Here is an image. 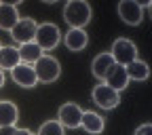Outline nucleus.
Returning a JSON list of instances; mask_svg holds the SVG:
<instances>
[{
    "label": "nucleus",
    "mask_w": 152,
    "mask_h": 135,
    "mask_svg": "<svg viewBox=\"0 0 152 135\" xmlns=\"http://www.w3.org/2000/svg\"><path fill=\"white\" fill-rule=\"evenodd\" d=\"M112 55V59L116 66H129L131 61L137 59V47L133 45L131 40H127V38H118V40L112 42V49L108 51Z\"/></svg>",
    "instance_id": "20e7f679"
},
{
    "label": "nucleus",
    "mask_w": 152,
    "mask_h": 135,
    "mask_svg": "<svg viewBox=\"0 0 152 135\" xmlns=\"http://www.w3.org/2000/svg\"><path fill=\"white\" fill-rule=\"evenodd\" d=\"M34 74H36V80L38 82H55L57 78H59V74H61V66L59 61L55 59L53 55H42L40 59H38L34 63Z\"/></svg>",
    "instance_id": "f03ea898"
},
{
    "label": "nucleus",
    "mask_w": 152,
    "mask_h": 135,
    "mask_svg": "<svg viewBox=\"0 0 152 135\" xmlns=\"http://www.w3.org/2000/svg\"><path fill=\"white\" fill-rule=\"evenodd\" d=\"M118 17L127 26H140L144 19V9L135 0H123V2H118Z\"/></svg>",
    "instance_id": "0eeeda50"
},
{
    "label": "nucleus",
    "mask_w": 152,
    "mask_h": 135,
    "mask_svg": "<svg viewBox=\"0 0 152 135\" xmlns=\"http://www.w3.org/2000/svg\"><path fill=\"white\" fill-rule=\"evenodd\" d=\"M36 135H64V127L57 120H47V123H42V127L38 129Z\"/></svg>",
    "instance_id": "6ab92c4d"
},
{
    "label": "nucleus",
    "mask_w": 152,
    "mask_h": 135,
    "mask_svg": "<svg viewBox=\"0 0 152 135\" xmlns=\"http://www.w3.org/2000/svg\"><path fill=\"white\" fill-rule=\"evenodd\" d=\"M61 40V32L59 28H57L55 23H40L36 28V34H34V42L38 45V49H40L42 53L47 51H53L57 45H59Z\"/></svg>",
    "instance_id": "7ed1b4c3"
},
{
    "label": "nucleus",
    "mask_w": 152,
    "mask_h": 135,
    "mask_svg": "<svg viewBox=\"0 0 152 135\" xmlns=\"http://www.w3.org/2000/svg\"><path fill=\"white\" fill-rule=\"evenodd\" d=\"M64 19L74 30H85V26L91 21V7L85 0H70L64 7Z\"/></svg>",
    "instance_id": "f257e3e1"
},
{
    "label": "nucleus",
    "mask_w": 152,
    "mask_h": 135,
    "mask_svg": "<svg viewBox=\"0 0 152 135\" xmlns=\"http://www.w3.org/2000/svg\"><path fill=\"white\" fill-rule=\"evenodd\" d=\"M15 127H0V135H13Z\"/></svg>",
    "instance_id": "412c9836"
},
{
    "label": "nucleus",
    "mask_w": 152,
    "mask_h": 135,
    "mask_svg": "<svg viewBox=\"0 0 152 135\" xmlns=\"http://www.w3.org/2000/svg\"><path fill=\"white\" fill-rule=\"evenodd\" d=\"M112 66H114L112 55H110V53H99V55L93 59V63H91V72H93V76H95L99 82H104V78L108 76V72H110Z\"/></svg>",
    "instance_id": "9b49d317"
},
{
    "label": "nucleus",
    "mask_w": 152,
    "mask_h": 135,
    "mask_svg": "<svg viewBox=\"0 0 152 135\" xmlns=\"http://www.w3.org/2000/svg\"><path fill=\"white\" fill-rule=\"evenodd\" d=\"M19 110L13 101H0V127H15Z\"/></svg>",
    "instance_id": "dca6fc26"
},
{
    "label": "nucleus",
    "mask_w": 152,
    "mask_h": 135,
    "mask_svg": "<svg viewBox=\"0 0 152 135\" xmlns=\"http://www.w3.org/2000/svg\"><path fill=\"white\" fill-rule=\"evenodd\" d=\"M125 72L129 76V80H146L148 76H150L148 63L146 61H140V59H135V61H131L129 66H125Z\"/></svg>",
    "instance_id": "f3484780"
},
{
    "label": "nucleus",
    "mask_w": 152,
    "mask_h": 135,
    "mask_svg": "<svg viewBox=\"0 0 152 135\" xmlns=\"http://www.w3.org/2000/svg\"><path fill=\"white\" fill-rule=\"evenodd\" d=\"M91 97H93V101L97 104L102 110H114L121 104V93H116L114 89H110L104 82H99L97 87L91 91Z\"/></svg>",
    "instance_id": "39448f33"
},
{
    "label": "nucleus",
    "mask_w": 152,
    "mask_h": 135,
    "mask_svg": "<svg viewBox=\"0 0 152 135\" xmlns=\"http://www.w3.org/2000/svg\"><path fill=\"white\" fill-rule=\"evenodd\" d=\"M2 85H4V72L0 70V87H2Z\"/></svg>",
    "instance_id": "5701e85b"
},
{
    "label": "nucleus",
    "mask_w": 152,
    "mask_h": 135,
    "mask_svg": "<svg viewBox=\"0 0 152 135\" xmlns=\"http://www.w3.org/2000/svg\"><path fill=\"white\" fill-rule=\"evenodd\" d=\"M17 53H19V63H26V66L36 63V61L45 55L40 49H38V45H36V42H26V45H19Z\"/></svg>",
    "instance_id": "4468645a"
},
{
    "label": "nucleus",
    "mask_w": 152,
    "mask_h": 135,
    "mask_svg": "<svg viewBox=\"0 0 152 135\" xmlns=\"http://www.w3.org/2000/svg\"><path fill=\"white\" fill-rule=\"evenodd\" d=\"M0 47H2V45H0Z\"/></svg>",
    "instance_id": "b1692460"
},
{
    "label": "nucleus",
    "mask_w": 152,
    "mask_h": 135,
    "mask_svg": "<svg viewBox=\"0 0 152 135\" xmlns=\"http://www.w3.org/2000/svg\"><path fill=\"white\" fill-rule=\"evenodd\" d=\"M17 21H19L17 7L15 4H9V2H0V30L11 32Z\"/></svg>",
    "instance_id": "ddd939ff"
},
{
    "label": "nucleus",
    "mask_w": 152,
    "mask_h": 135,
    "mask_svg": "<svg viewBox=\"0 0 152 135\" xmlns=\"http://www.w3.org/2000/svg\"><path fill=\"white\" fill-rule=\"evenodd\" d=\"M80 118H83V110L80 106H76L72 101H66L59 112H57V123L64 129H78L80 127Z\"/></svg>",
    "instance_id": "423d86ee"
},
{
    "label": "nucleus",
    "mask_w": 152,
    "mask_h": 135,
    "mask_svg": "<svg viewBox=\"0 0 152 135\" xmlns=\"http://www.w3.org/2000/svg\"><path fill=\"white\" fill-rule=\"evenodd\" d=\"M87 42H89V36H87L85 30H74V28H70V30L64 34V45H66V49H70V51H83V49L87 47Z\"/></svg>",
    "instance_id": "f8f14e48"
},
{
    "label": "nucleus",
    "mask_w": 152,
    "mask_h": 135,
    "mask_svg": "<svg viewBox=\"0 0 152 135\" xmlns=\"http://www.w3.org/2000/svg\"><path fill=\"white\" fill-rule=\"evenodd\" d=\"M19 63V53L15 47H0V70H13Z\"/></svg>",
    "instance_id": "a211bd4d"
},
{
    "label": "nucleus",
    "mask_w": 152,
    "mask_h": 135,
    "mask_svg": "<svg viewBox=\"0 0 152 135\" xmlns=\"http://www.w3.org/2000/svg\"><path fill=\"white\" fill-rule=\"evenodd\" d=\"M13 135H34L30 129H15V133Z\"/></svg>",
    "instance_id": "4be33fe9"
},
{
    "label": "nucleus",
    "mask_w": 152,
    "mask_h": 135,
    "mask_svg": "<svg viewBox=\"0 0 152 135\" xmlns=\"http://www.w3.org/2000/svg\"><path fill=\"white\" fill-rule=\"evenodd\" d=\"M36 28L38 23L34 21V19H19V21L15 23V28L11 30V36L15 38V40L19 45H26V42H34V34H36Z\"/></svg>",
    "instance_id": "6e6552de"
},
{
    "label": "nucleus",
    "mask_w": 152,
    "mask_h": 135,
    "mask_svg": "<svg viewBox=\"0 0 152 135\" xmlns=\"http://www.w3.org/2000/svg\"><path fill=\"white\" fill-rule=\"evenodd\" d=\"M135 135H152V125L150 123H144L135 129Z\"/></svg>",
    "instance_id": "aec40b11"
},
{
    "label": "nucleus",
    "mask_w": 152,
    "mask_h": 135,
    "mask_svg": "<svg viewBox=\"0 0 152 135\" xmlns=\"http://www.w3.org/2000/svg\"><path fill=\"white\" fill-rule=\"evenodd\" d=\"M80 127H83L87 133H91V135H97V133H102V131H104L106 123H104V118L99 116L97 112H83Z\"/></svg>",
    "instance_id": "2eb2a0df"
},
{
    "label": "nucleus",
    "mask_w": 152,
    "mask_h": 135,
    "mask_svg": "<svg viewBox=\"0 0 152 135\" xmlns=\"http://www.w3.org/2000/svg\"><path fill=\"white\" fill-rule=\"evenodd\" d=\"M11 78L23 89H32L38 85L36 80V74H34V68L32 66H26V63H17L13 70H11Z\"/></svg>",
    "instance_id": "1a4fd4ad"
},
{
    "label": "nucleus",
    "mask_w": 152,
    "mask_h": 135,
    "mask_svg": "<svg viewBox=\"0 0 152 135\" xmlns=\"http://www.w3.org/2000/svg\"><path fill=\"white\" fill-rule=\"evenodd\" d=\"M104 85H108L110 89H114L116 93H121L123 89H127V85H129V76H127L125 68H123V66H116V63H114V66L110 68L108 76L104 78Z\"/></svg>",
    "instance_id": "9d476101"
}]
</instances>
